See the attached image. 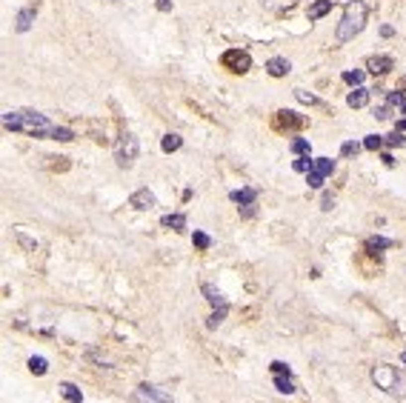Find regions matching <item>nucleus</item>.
<instances>
[{
	"label": "nucleus",
	"instance_id": "f257e3e1",
	"mask_svg": "<svg viewBox=\"0 0 406 403\" xmlns=\"http://www.w3.org/2000/svg\"><path fill=\"white\" fill-rule=\"evenodd\" d=\"M3 126L9 132H26L32 138H49L55 123L40 112H6L3 115Z\"/></svg>",
	"mask_w": 406,
	"mask_h": 403
},
{
	"label": "nucleus",
	"instance_id": "f03ea898",
	"mask_svg": "<svg viewBox=\"0 0 406 403\" xmlns=\"http://www.w3.org/2000/svg\"><path fill=\"white\" fill-rule=\"evenodd\" d=\"M366 26V3L363 0H352L346 9H343V17L337 23V40L346 43V40H355V37L363 32Z\"/></svg>",
	"mask_w": 406,
	"mask_h": 403
},
{
	"label": "nucleus",
	"instance_id": "7ed1b4c3",
	"mask_svg": "<svg viewBox=\"0 0 406 403\" xmlns=\"http://www.w3.org/2000/svg\"><path fill=\"white\" fill-rule=\"evenodd\" d=\"M140 155V140L132 135V132H126V135H120L115 143V163L120 166V169H129L132 163L138 161Z\"/></svg>",
	"mask_w": 406,
	"mask_h": 403
},
{
	"label": "nucleus",
	"instance_id": "20e7f679",
	"mask_svg": "<svg viewBox=\"0 0 406 403\" xmlns=\"http://www.w3.org/2000/svg\"><path fill=\"white\" fill-rule=\"evenodd\" d=\"M223 69L235 72V75H246V72L252 69V58H249V52H244V49H229V52H223Z\"/></svg>",
	"mask_w": 406,
	"mask_h": 403
},
{
	"label": "nucleus",
	"instance_id": "39448f33",
	"mask_svg": "<svg viewBox=\"0 0 406 403\" xmlns=\"http://www.w3.org/2000/svg\"><path fill=\"white\" fill-rule=\"evenodd\" d=\"M372 380H375L378 389H383V392H398V386L404 383V380L398 378L395 366H389V363H381V366L372 369Z\"/></svg>",
	"mask_w": 406,
	"mask_h": 403
},
{
	"label": "nucleus",
	"instance_id": "423d86ee",
	"mask_svg": "<svg viewBox=\"0 0 406 403\" xmlns=\"http://www.w3.org/2000/svg\"><path fill=\"white\" fill-rule=\"evenodd\" d=\"M129 206H135L138 212H149V209L158 206V197H155V192L152 189H138V192H132V197H129Z\"/></svg>",
	"mask_w": 406,
	"mask_h": 403
},
{
	"label": "nucleus",
	"instance_id": "0eeeda50",
	"mask_svg": "<svg viewBox=\"0 0 406 403\" xmlns=\"http://www.w3.org/2000/svg\"><path fill=\"white\" fill-rule=\"evenodd\" d=\"M138 398L146 403H174L172 395H166L163 389H158V386H152V383H140L138 386Z\"/></svg>",
	"mask_w": 406,
	"mask_h": 403
},
{
	"label": "nucleus",
	"instance_id": "6e6552de",
	"mask_svg": "<svg viewBox=\"0 0 406 403\" xmlns=\"http://www.w3.org/2000/svg\"><path fill=\"white\" fill-rule=\"evenodd\" d=\"M275 126L278 129H301V126H306V117H301L298 112H278L275 115Z\"/></svg>",
	"mask_w": 406,
	"mask_h": 403
},
{
	"label": "nucleus",
	"instance_id": "1a4fd4ad",
	"mask_svg": "<svg viewBox=\"0 0 406 403\" xmlns=\"http://www.w3.org/2000/svg\"><path fill=\"white\" fill-rule=\"evenodd\" d=\"M266 72L272 75V78H286V75L292 72V63L286 58H272L266 63Z\"/></svg>",
	"mask_w": 406,
	"mask_h": 403
},
{
	"label": "nucleus",
	"instance_id": "9d476101",
	"mask_svg": "<svg viewBox=\"0 0 406 403\" xmlns=\"http://www.w3.org/2000/svg\"><path fill=\"white\" fill-rule=\"evenodd\" d=\"M229 197L238 206H252L257 200V189H235V192H229Z\"/></svg>",
	"mask_w": 406,
	"mask_h": 403
},
{
	"label": "nucleus",
	"instance_id": "9b49d317",
	"mask_svg": "<svg viewBox=\"0 0 406 403\" xmlns=\"http://www.w3.org/2000/svg\"><path fill=\"white\" fill-rule=\"evenodd\" d=\"M395 63L392 58H386V55H381V58H369L366 60V69L372 72V75H386V72L392 69Z\"/></svg>",
	"mask_w": 406,
	"mask_h": 403
},
{
	"label": "nucleus",
	"instance_id": "f8f14e48",
	"mask_svg": "<svg viewBox=\"0 0 406 403\" xmlns=\"http://www.w3.org/2000/svg\"><path fill=\"white\" fill-rule=\"evenodd\" d=\"M200 292L206 295V300H209V303L215 306V309H221V306H226V298H223V292H221V289H215L212 283H203V286H200Z\"/></svg>",
	"mask_w": 406,
	"mask_h": 403
},
{
	"label": "nucleus",
	"instance_id": "ddd939ff",
	"mask_svg": "<svg viewBox=\"0 0 406 403\" xmlns=\"http://www.w3.org/2000/svg\"><path fill=\"white\" fill-rule=\"evenodd\" d=\"M329 12H332V0H315L312 6H309V12H306V17L309 20H321Z\"/></svg>",
	"mask_w": 406,
	"mask_h": 403
},
{
	"label": "nucleus",
	"instance_id": "4468645a",
	"mask_svg": "<svg viewBox=\"0 0 406 403\" xmlns=\"http://www.w3.org/2000/svg\"><path fill=\"white\" fill-rule=\"evenodd\" d=\"M346 103L352 106V109H363V106L369 103V89H355V92H349V97H346Z\"/></svg>",
	"mask_w": 406,
	"mask_h": 403
},
{
	"label": "nucleus",
	"instance_id": "2eb2a0df",
	"mask_svg": "<svg viewBox=\"0 0 406 403\" xmlns=\"http://www.w3.org/2000/svg\"><path fill=\"white\" fill-rule=\"evenodd\" d=\"M183 146V138L180 135H174V132H169V135H163V140H161V149L169 155V152H177Z\"/></svg>",
	"mask_w": 406,
	"mask_h": 403
},
{
	"label": "nucleus",
	"instance_id": "dca6fc26",
	"mask_svg": "<svg viewBox=\"0 0 406 403\" xmlns=\"http://www.w3.org/2000/svg\"><path fill=\"white\" fill-rule=\"evenodd\" d=\"M312 172H318V174H332L335 172V161H332V158H315L312 161Z\"/></svg>",
	"mask_w": 406,
	"mask_h": 403
},
{
	"label": "nucleus",
	"instance_id": "f3484780",
	"mask_svg": "<svg viewBox=\"0 0 406 403\" xmlns=\"http://www.w3.org/2000/svg\"><path fill=\"white\" fill-rule=\"evenodd\" d=\"M161 223L166 229H174V232H183L186 229V215H163Z\"/></svg>",
	"mask_w": 406,
	"mask_h": 403
},
{
	"label": "nucleus",
	"instance_id": "a211bd4d",
	"mask_svg": "<svg viewBox=\"0 0 406 403\" xmlns=\"http://www.w3.org/2000/svg\"><path fill=\"white\" fill-rule=\"evenodd\" d=\"M35 23V9H20L17 12V32H29Z\"/></svg>",
	"mask_w": 406,
	"mask_h": 403
},
{
	"label": "nucleus",
	"instance_id": "6ab92c4d",
	"mask_svg": "<svg viewBox=\"0 0 406 403\" xmlns=\"http://www.w3.org/2000/svg\"><path fill=\"white\" fill-rule=\"evenodd\" d=\"M60 395H63L69 403H83V395H81V389H78L75 383H60Z\"/></svg>",
	"mask_w": 406,
	"mask_h": 403
},
{
	"label": "nucleus",
	"instance_id": "aec40b11",
	"mask_svg": "<svg viewBox=\"0 0 406 403\" xmlns=\"http://www.w3.org/2000/svg\"><path fill=\"white\" fill-rule=\"evenodd\" d=\"M363 246H366V252L375 254L378 249H389V246H392V241H389V238H381V235H375V238H369Z\"/></svg>",
	"mask_w": 406,
	"mask_h": 403
},
{
	"label": "nucleus",
	"instance_id": "412c9836",
	"mask_svg": "<svg viewBox=\"0 0 406 403\" xmlns=\"http://www.w3.org/2000/svg\"><path fill=\"white\" fill-rule=\"evenodd\" d=\"M29 372H32V375H46V372H49V360H46V357H40V355L29 357Z\"/></svg>",
	"mask_w": 406,
	"mask_h": 403
},
{
	"label": "nucleus",
	"instance_id": "4be33fe9",
	"mask_svg": "<svg viewBox=\"0 0 406 403\" xmlns=\"http://www.w3.org/2000/svg\"><path fill=\"white\" fill-rule=\"evenodd\" d=\"M275 389L283 392V395H292V392H295V383H292L289 375H275Z\"/></svg>",
	"mask_w": 406,
	"mask_h": 403
},
{
	"label": "nucleus",
	"instance_id": "5701e85b",
	"mask_svg": "<svg viewBox=\"0 0 406 403\" xmlns=\"http://www.w3.org/2000/svg\"><path fill=\"white\" fill-rule=\"evenodd\" d=\"M49 138H52V140H63V143H69V140H75V132H72V129H66V126H55Z\"/></svg>",
	"mask_w": 406,
	"mask_h": 403
},
{
	"label": "nucleus",
	"instance_id": "b1692460",
	"mask_svg": "<svg viewBox=\"0 0 406 403\" xmlns=\"http://www.w3.org/2000/svg\"><path fill=\"white\" fill-rule=\"evenodd\" d=\"M383 146H389V149H395V146H406L404 132H392V135H383Z\"/></svg>",
	"mask_w": 406,
	"mask_h": 403
},
{
	"label": "nucleus",
	"instance_id": "393cba45",
	"mask_svg": "<svg viewBox=\"0 0 406 403\" xmlns=\"http://www.w3.org/2000/svg\"><path fill=\"white\" fill-rule=\"evenodd\" d=\"M363 149H369V152L383 149V135H366V140H363Z\"/></svg>",
	"mask_w": 406,
	"mask_h": 403
},
{
	"label": "nucleus",
	"instance_id": "a878e982",
	"mask_svg": "<svg viewBox=\"0 0 406 403\" xmlns=\"http://www.w3.org/2000/svg\"><path fill=\"white\" fill-rule=\"evenodd\" d=\"M263 6L272 9V12H280V9H292V6H295V0H263Z\"/></svg>",
	"mask_w": 406,
	"mask_h": 403
},
{
	"label": "nucleus",
	"instance_id": "bb28decb",
	"mask_svg": "<svg viewBox=\"0 0 406 403\" xmlns=\"http://www.w3.org/2000/svg\"><path fill=\"white\" fill-rule=\"evenodd\" d=\"M192 243H195L197 249H209V246H212V238L206 235V232H195V235H192Z\"/></svg>",
	"mask_w": 406,
	"mask_h": 403
},
{
	"label": "nucleus",
	"instance_id": "cd10ccee",
	"mask_svg": "<svg viewBox=\"0 0 406 403\" xmlns=\"http://www.w3.org/2000/svg\"><path fill=\"white\" fill-rule=\"evenodd\" d=\"M223 318H226V306H221V309H215L209 315V321H206V326H209V329H218V323L223 321Z\"/></svg>",
	"mask_w": 406,
	"mask_h": 403
},
{
	"label": "nucleus",
	"instance_id": "c85d7f7f",
	"mask_svg": "<svg viewBox=\"0 0 406 403\" xmlns=\"http://www.w3.org/2000/svg\"><path fill=\"white\" fill-rule=\"evenodd\" d=\"M343 81L349 83V86H360L363 83V72L355 69V72H343Z\"/></svg>",
	"mask_w": 406,
	"mask_h": 403
},
{
	"label": "nucleus",
	"instance_id": "c756f323",
	"mask_svg": "<svg viewBox=\"0 0 406 403\" xmlns=\"http://www.w3.org/2000/svg\"><path fill=\"white\" fill-rule=\"evenodd\" d=\"M295 172H312V158H309V155H301V158L295 161Z\"/></svg>",
	"mask_w": 406,
	"mask_h": 403
},
{
	"label": "nucleus",
	"instance_id": "7c9ffc66",
	"mask_svg": "<svg viewBox=\"0 0 406 403\" xmlns=\"http://www.w3.org/2000/svg\"><path fill=\"white\" fill-rule=\"evenodd\" d=\"M295 155H309V140H303V138H298V140H292V146H289Z\"/></svg>",
	"mask_w": 406,
	"mask_h": 403
},
{
	"label": "nucleus",
	"instance_id": "2f4dec72",
	"mask_svg": "<svg viewBox=\"0 0 406 403\" xmlns=\"http://www.w3.org/2000/svg\"><path fill=\"white\" fill-rule=\"evenodd\" d=\"M389 112H392V106H389V103L375 106V109H372V117H375V120H386V117H389Z\"/></svg>",
	"mask_w": 406,
	"mask_h": 403
},
{
	"label": "nucleus",
	"instance_id": "473e14b6",
	"mask_svg": "<svg viewBox=\"0 0 406 403\" xmlns=\"http://www.w3.org/2000/svg\"><path fill=\"white\" fill-rule=\"evenodd\" d=\"M295 97L301 100V103H312V106H318L321 100L315 97V94H309V92H303V89H295Z\"/></svg>",
	"mask_w": 406,
	"mask_h": 403
},
{
	"label": "nucleus",
	"instance_id": "72a5a7b5",
	"mask_svg": "<svg viewBox=\"0 0 406 403\" xmlns=\"http://www.w3.org/2000/svg\"><path fill=\"white\" fill-rule=\"evenodd\" d=\"M386 103H389V106H398V109H401V106L406 103V94H401V92H389V94H386Z\"/></svg>",
	"mask_w": 406,
	"mask_h": 403
},
{
	"label": "nucleus",
	"instance_id": "f704fd0d",
	"mask_svg": "<svg viewBox=\"0 0 406 403\" xmlns=\"http://www.w3.org/2000/svg\"><path fill=\"white\" fill-rule=\"evenodd\" d=\"M360 149H363V143H355V140H349V143H343V146H340V155H358Z\"/></svg>",
	"mask_w": 406,
	"mask_h": 403
},
{
	"label": "nucleus",
	"instance_id": "c9c22d12",
	"mask_svg": "<svg viewBox=\"0 0 406 403\" xmlns=\"http://www.w3.org/2000/svg\"><path fill=\"white\" fill-rule=\"evenodd\" d=\"M272 372H275V375H289V378H292L289 363H283V360H272Z\"/></svg>",
	"mask_w": 406,
	"mask_h": 403
},
{
	"label": "nucleus",
	"instance_id": "e433bc0d",
	"mask_svg": "<svg viewBox=\"0 0 406 403\" xmlns=\"http://www.w3.org/2000/svg\"><path fill=\"white\" fill-rule=\"evenodd\" d=\"M306 183L312 186V189H321V186H324V174H318V172H306Z\"/></svg>",
	"mask_w": 406,
	"mask_h": 403
},
{
	"label": "nucleus",
	"instance_id": "4c0bfd02",
	"mask_svg": "<svg viewBox=\"0 0 406 403\" xmlns=\"http://www.w3.org/2000/svg\"><path fill=\"white\" fill-rule=\"evenodd\" d=\"M321 209H324V212H329V209H335V195H329V192H324V197H321Z\"/></svg>",
	"mask_w": 406,
	"mask_h": 403
},
{
	"label": "nucleus",
	"instance_id": "58836bf2",
	"mask_svg": "<svg viewBox=\"0 0 406 403\" xmlns=\"http://www.w3.org/2000/svg\"><path fill=\"white\" fill-rule=\"evenodd\" d=\"M17 241L23 243L26 249H32V252H35V249H37V241H32V238H26L23 232H17Z\"/></svg>",
	"mask_w": 406,
	"mask_h": 403
},
{
	"label": "nucleus",
	"instance_id": "ea45409f",
	"mask_svg": "<svg viewBox=\"0 0 406 403\" xmlns=\"http://www.w3.org/2000/svg\"><path fill=\"white\" fill-rule=\"evenodd\" d=\"M158 9L161 12H172V0H158Z\"/></svg>",
	"mask_w": 406,
	"mask_h": 403
},
{
	"label": "nucleus",
	"instance_id": "a19ab883",
	"mask_svg": "<svg viewBox=\"0 0 406 403\" xmlns=\"http://www.w3.org/2000/svg\"><path fill=\"white\" fill-rule=\"evenodd\" d=\"M381 161L386 163V166H395V158L389 155V152H383V155H381Z\"/></svg>",
	"mask_w": 406,
	"mask_h": 403
},
{
	"label": "nucleus",
	"instance_id": "79ce46f5",
	"mask_svg": "<svg viewBox=\"0 0 406 403\" xmlns=\"http://www.w3.org/2000/svg\"><path fill=\"white\" fill-rule=\"evenodd\" d=\"M381 35H383V37H392V35H395V29H392V26H383V29H381Z\"/></svg>",
	"mask_w": 406,
	"mask_h": 403
},
{
	"label": "nucleus",
	"instance_id": "37998d69",
	"mask_svg": "<svg viewBox=\"0 0 406 403\" xmlns=\"http://www.w3.org/2000/svg\"><path fill=\"white\" fill-rule=\"evenodd\" d=\"M395 129H398V132H406V117H404V120H398V123H395Z\"/></svg>",
	"mask_w": 406,
	"mask_h": 403
},
{
	"label": "nucleus",
	"instance_id": "c03bdc74",
	"mask_svg": "<svg viewBox=\"0 0 406 403\" xmlns=\"http://www.w3.org/2000/svg\"><path fill=\"white\" fill-rule=\"evenodd\" d=\"M401 360H404V363H406V352H401Z\"/></svg>",
	"mask_w": 406,
	"mask_h": 403
},
{
	"label": "nucleus",
	"instance_id": "a18cd8bd",
	"mask_svg": "<svg viewBox=\"0 0 406 403\" xmlns=\"http://www.w3.org/2000/svg\"><path fill=\"white\" fill-rule=\"evenodd\" d=\"M401 112H404V115H406V103H404V106H401Z\"/></svg>",
	"mask_w": 406,
	"mask_h": 403
}]
</instances>
